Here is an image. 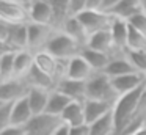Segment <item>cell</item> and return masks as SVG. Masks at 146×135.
<instances>
[{"instance_id": "24", "label": "cell", "mask_w": 146, "mask_h": 135, "mask_svg": "<svg viewBox=\"0 0 146 135\" xmlns=\"http://www.w3.org/2000/svg\"><path fill=\"white\" fill-rule=\"evenodd\" d=\"M35 66V53L32 50H19L16 52L14 68H16V77H25L32 68Z\"/></svg>"}, {"instance_id": "29", "label": "cell", "mask_w": 146, "mask_h": 135, "mask_svg": "<svg viewBox=\"0 0 146 135\" xmlns=\"http://www.w3.org/2000/svg\"><path fill=\"white\" fill-rule=\"evenodd\" d=\"M127 50H146V35L135 30L129 25V38H127Z\"/></svg>"}, {"instance_id": "11", "label": "cell", "mask_w": 146, "mask_h": 135, "mask_svg": "<svg viewBox=\"0 0 146 135\" xmlns=\"http://www.w3.org/2000/svg\"><path fill=\"white\" fill-rule=\"evenodd\" d=\"M86 47H90V49H93V50H99V52L108 53V55H111V57L123 55V52L116 50V47H115L110 28H108V30L98 31V33H93L88 39V46Z\"/></svg>"}, {"instance_id": "14", "label": "cell", "mask_w": 146, "mask_h": 135, "mask_svg": "<svg viewBox=\"0 0 146 135\" xmlns=\"http://www.w3.org/2000/svg\"><path fill=\"white\" fill-rule=\"evenodd\" d=\"M61 31L66 33L69 38H72L82 49L88 46L90 35H88V31H86V28L83 27V24L79 21L77 16H72V17L68 19V21L64 22V25L61 27Z\"/></svg>"}, {"instance_id": "34", "label": "cell", "mask_w": 146, "mask_h": 135, "mask_svg": "<svg viewBox=\"0 0 146 135\" xmlns=\"http://www.w3.org/2000/svg\"><path fill=\"white\" fill-rule=\"evenodd\" d=\"M0 135H27V129L22 126H8L0 129Z\"/></svg>"}, {"instance_id": "12", "label": "cell", "mask_w": 146, "mask_h": 135, "mask_svg": "<svg viewBox=\"0 0 146 135\" xmlns=\"http://www.w3.org/2000/svg\"><path fill=\"white\" fill-rule=\"evenodd\" d=\"M55 90H58L64 96H68L71 100H79V102L86 100V82L72 80V78L64 77L57 82Z\"/></svg>"}, {"instance_id": "21", "label": "cell", "mask_w": 146, "mask_h": 135, "mask_svg": "<svg viewBox=\"0 0 146 135\" xmlns=\"http://www.w3.org/2000/svg\"><path fill=\"white\" fill-rule=\"evenodd\" d=\"M33 112L30 108V104L27 100V97L24 99H19L14 102L13 107V115H11V126H22L25 127L33 118Z\"/></svg>"}, {"instance_id": "40", "label": "cell", "mask_w": 146, "mask_h": 135, "mask_svg": "<svg viewBox=\"0 0 146 135\" xmlns=\"http://www.w3.org/2000/svg\"><path fill=\"white\" fill-rule=\"evenodd\" d=\"M135 135H146V126H145V127L141 129V130H138V132H137Z\"/></svg>"}, {"instance_id": "33", "label": "cell", "mask_w": 146, "mask_h": 135, "mask_svg": "<svg viewBox=\"0 0 146 135\" xmlns=\"http://www.w3.org/2000/svg\"><path fill=\"white\" fill-rule=\"evenodd\" d=\"M83 11H86V0H69V14L79 16Z\"/></svg>"}, {"instance_id": "3", "label": "cell", "mask_w": 146, "mask_h": 135, "mask_svg": "<svg viewBox=\"0 0 146 135\" xmlns=\"http://www.w3.org/2000/svg\"><path fill=\"white\" fill-rule=\"evenodd\" d=\"M46 50H47L49 53H52L57 60H64V61H68V60L80 55L82 47H80L72 38L68 36L66 33H63L61 30H57L55 35L52 36V39L49 41Z\"/></svg>"}, {"instance_id": "17", "label": "cell", "mask_w": 146, "mask_h": 135, "mask_svg": "<svg viewBox=\"0 0 146 135\" xmlns=\"http://www.w3.org/2000/svg\"><path fill=\"white\" fill-rule=\"evenodd\" d=\"M115 19L129 22L133 16L141 13V0H121L111 11H108Z\"/></svg>"}, {"instance_id": "39", "label": "cell", "mask_w": 146, "mask_h": 135, "mask_svg": "<svg viewBox=\"0 0 146 135\" xmlns=\"http://www.w3.org/2000/svg\"><path fill=\"white\" fill-rule=\"evenodd\" d=\"M141 11L146 14V0H141Z\"/></svg>"}, {"instance_id": "20", "label": "cell", "mask_w": 146, "mask_h": 135, "mask_svg": "<svg viewBox=\"0 0 146 135\" xmlns=\"http://www.w3.org/2000/svg\"><path fill=\"white\" fill-rule=\"evenodd\" d=\"M49 97H50V91L44 90V88H32L30 93L27 94V100L30 104L33 115H41L46 113L49 104Z\"/></svg>"}, {"instance_id": "9", "label": "cell", "mask_w": 146, "mask_h": 135, "mask_svg": "<svg viewBox=\"0 0 146 135\" xmlns=\"http://www.w3.org/2000/svg\"><path fill=\"white\" fill-rule=\"evenodd\" d=\"M29 16L32 24L54 27V11L49 0H32L29 3Z\"/></svg>"}, {"instance_id": "4", "label": "cell", "mask_w": 146, "mask_h": 135, "mask_svg": "<svg viewBox=\"0 0 146 135\" xmlns=\"http://www.w3.org/2000/svg\"><path fill=\"white\" fill-rule=\"evenodd\" d=\"M0 21L8 24H30L29 3L0 0Z\"/></svg>"}, {"instance_id": "35", "label": "cell", "mask_w": 146, "mask_h": 135, "mask_svg": "<svg viewBox=\"0 0 146 135\" xmlns=\"http://www.w3.org/2000/svg\"><path fill=\"white\" fill-rule=\"evenodd\" d=\"M69 135H90V124H80L69 127Z\"/></svg>"}, {"instance_id": "41", "label": "cell", "mask_w": 146, "mask_h": 135, "mask_svg": "<svg viewBox=\"0 0 146 135\" xmlns=\"http://www.w3.org/2000/svg\"><path fill=\"white\" fill-rule=\"evenodd\" d=\"M16 2H22V3H29L30 0H16Z\"/></svg>"}, {"instance_id": "27", "label": "cell", "mask_w": 146, "mask_h": 135, "mask_svg": "<svg viewBox=\"0 0 146 135\" xmlns=\"http://www.w3.org/2000/svg\"><path fill=\"white\" fill-rule=\"evenodd\" d=\"M90 135H116L113 112L105 115L104 118L98 119L93 124H90Z\"/></svg>"}, {"instance_id": "6", "label": "cell", "mask_w": 146, "mask_h": 135, "mask_svg": "<svg viewBox=\"0 0 146 135\" xmlns=\"http://www.w3.org/2000/svg\"><path fill=\"white\" fill-rule=\"evenodd\" d=\"M32 86L25 77H14L11 80L0 82V102H16L27 97Z\"/></svg>"}, {"instance_id": "25", "label": "cell", "mask_w": 146, "mask_h": 135, "mask_svg": "<svg viewBox=\"0 0 146 135\" xmlns=\"http://www.w3.org/2000/svg\"><path fill=\"white\" fill-rule=\"evenodd\" d=\"M71 102H72V100L68 96H64L63 93H60L58 90H52L50 97H49L47 108H46V113L54 115V116H60L61 118V113L64 112V108H66Z\"/></svg>"}, {"instance_id": "1", "label": "cell", "mask_w": 146, "mask_h": 135, "mask_svg": "<svg viewBox=\"0 0 146 135\" xmlns=\"http://www.w3.org/2000/svg\"><path fill=\"white\" fill-rule=\"evenodd\" d=\"M145 86H146V83L143 86H140L138 90L123 94V96H119L116 99V102L113 105V118H115V126H116V135L130 119L135 118Z\"/></svg>"}, {"instance_id": "18", "label": "cell", "mask_w": 146, "mask_h": 135, "mask_svg": "<svg viewBox=\"0 0 146 135\" xmlns=\"http://www.w3.org/2000/svg\"><path fill=\"white\" fill-rule=\"evenodd\" d=\"M132 72H138V71H135L132 63L127 60L126 53H123V55L111 57V61L108 63V66L105 68L104 74H107L110 78H113V77H119V75L132 74Z\"/></svg>"}, {"instance_id": "32", "label": "cell", "mask_w": 146, "mask_h": 135, "mask_svg": "<svg viewBox=\"0 0 146 135\" xmlns=\"http://www.w3.org/2000/svg\"><path fill=\"white\" fill-rule=\"evenodd\" d=\"M129 25H130V27H133L135 30L141 31L143 35H146V14L143 11L138 13V14L133 16V17L129 21Z\"/></svg>"}, {"instance_id": "38", "label": "cell", "mask_w": 146, "mask_h": 135, "mask_svg": "<svg viewBox=\"0 0 146 135\" xmlns=\"http://www.w3.org/2000/svg\"><path fill=\"white\" fill-rule=\"evenodd\" d=\"M54 135H69V126H66V124L60 126V129H58Z\"/></svg>"}, {"instance_id": "16", "label": "cell", "mask_w": 146, "mask_h": 135, "mask_svg": "<svg viewBox=\"0 0 146 135\" xmlns=\"http://www.w3.org/2000/svg\"><path fill=\"white\" fill-rule=\"evenodd\" d=\"M61 119L66 126L72 127V126H80L86 124L85 118V102H79V100H72L69 105L64 108L61 113Z\"/></svg>"}, {"instance_id": "26", "label": "cell", "mask_w": 146, "mask_h": 135, "mask_svg": "<svg viewBox=\"0 0 146 135\" xmlns=\"http://www.w3.org/2000/svg\"><path fill=\"white\" fill-rule=\"evenodd\" d=\"M54 11V28L61 30L64 22L71 17L69 14V0H49Z\"/></svg>"}, {"instance_id": "31", "label": "cell", "mask_w": 146, "mask_h": 135, "mask_svg": "<svg viewBox=\"0 0 146 135\" xmlns=\"http://www.w3.org/2000/svg\"><path fill=\"white\" fill-rule=\"evenodd\" d=\"M13 107H14V102H0V129L11 126Z\"/></svg>"}, {"instance_id": "7", "label": "cell", "mask_w": 146, "mask_h": 135, "mask_svg": "<svg viewBox=\"0 0 146 135\" xmlns=\"http://www.w3.org/2000/svg\"><path fill=\"white\" fill-rule=\"evenodd\" d=\"M77 17H79V21L83 24V27L86 28L90 36H91L93 33H98V31L111 28L113 21H115V17L107 11H90V9L83 11L82 14H79Z\"/></svg>"}, {"instance_id": "13", "label": "cell", "mask_w": 146, "mask_h": 135, "mask_svg": "<svg viewBox=\"0 0 146 135\" xmlns=\"http://www.w3.org/2000/svg\"><path fill=\"white\" fill-rule=\"evenodd\" d=\"M94 71L91 66L86 63V60L82 55H77L74 58L68 60V69H66V77L72 80H80V82H88Z\"/></svg>"}, {"instance_id": "37", "label": "cell", "mask_w": 146, "mask_h": 135, "mask_svg": "<svg viewBox=\"0 0 146 135\" xmlns=\"http://www.w3.org/2000/svg\"><path fill=\"white\" fill-rule=\"evenodd\" d=\"M119 2L121 0H104V6H102V9L108 13V11H111V9H113Z\"/></svg>"}, {"instance_id": "15", "label": "cell", "mask_w": 146, "mask_h": 135, "mask_svg": "<svg viewBox=\"0 0 146 135\" xmlns=\"http://www.w3.org/2000/svg\"><path fill=\"white\" fill-rule=\"evenodd\" d=\"M113 105L111 102H105V100H94V99H86L85 100V118L86 124H93L98 119L104 118L105 115L113 112Z\"/></svg>"}, {"instance_id": "10", "label": "cell", "mask_w": 146, "mask_h": 135, "mask_svg": "<svg viewBox=\"0 0 146 135\" xmlns=\"http://www.w3.org/2000/svg\"><path fill=\"white\" fill-rule=\"evenodd\" d=\"M145 83H146V78L141 72H132V74H126V75H119V77L111 78L113 90L116 91L118 96H123V94H127L130 91L138 90Z\"/></svg>"}, {"instance_id": "23", "label": "cell", "mask_w": 146, "mask_h": 135, "mask_svg": "<svg viewBox=\"0 0 146 135\" xmlns=\"http://www.w3.org/2000/svg\"><path fill=\"white\" fill-rule=\"evenodd\" d=\"M25 78H27V82H29V85L32 88H44V90L52 91L57 86V80H54V78L49 77L47 74L39 71L36 66H33L32 71L25 75Z\"/></svg>"}, {"instance_id": "30", "label": "cell", "mask_w": 146, "mask_h": 135, "mask_svg": "<svg viewBox=\"0 0 146 135\" xmlns=\"http://www.w3.org/2000/svg\"><path fill=\"white\" fill-rule=\"evenodd\" d=\"M126 57L135 71L145 74L146 72V50H126Z\"/></svg>"}, {"instance_id": "36", "label": "cell", "mask_w": 146, "mask_h": 135, "mask_svg": "<svg viewBox=\"0 0 146 135\" xmlns=\"http://www.w3.org/2000/svg\"><path fill=\"white\" fill-rule=\"evenodd\" d=\"M104 0H86V9L90 11H104Z\"/></svg>"}, {"instance_id": "28", "label": "cell", "mask_w": 146, "mask_h": 135, "mask_svg": "<svg viewBox=\"0 0 146 135\" xmlns=\"http://www.w3.org/2000/svg\"><path fill=\"white\" fill-rule=\"evenodd\" d=\"M14 60H16V52H2V55H0V82H7L16 77Z\"/></svg>"}, {"instance_id": "5", "label": "cell", "mask_w": 146, "mask_h": 135, "mask_svg": "<svg viewBox=\"0 0 146 135\" xmlns=\"http://www.w3.org/2000/svg\"><path fill=\"white\" fill-rule=\"evenodd\" d=\"M63 119L60 116H54L49 113H41L35 115L32 121L25 126L27 135H54L55 132L63 126Z\"/></svg>"}, {"instance_id": "2", "label": "cell", "mask_w": 146, "mask_h": 135, "mask_svg": "<svg viewBox=\"0 0 146 135\" xmlns=\"http://www.w3.org/2000/svg\"><path fill=\"white\" fill-rule=\"evenodd\" d=\"M116 91L113 90L111 78L104 72H94L88 82H86V99L105 100V102L115 104L118 99Z\"/></svg>"}, {"instance_id": "19", "label": "cell", "mask_w": 146, "mask_h": 135, "mask_svg": "<svg viewBox=\"0 0 146 135\" xmlns=\"http://www.w3.org/2000/svg\"><path fill=\"white\" fill-rule=\"evenodd\" d=\"M80 55L86 60V63L91 66V69L94 72H104L105 68L108 66V63L111 61V55L99 52V50H93L90 47H83Z\"/></svg>"}, {"instance_id": "22", "label": "cell", "mask_w": 146, "mask_h": 135, "mask_svg": "<svg viewBox=\"0 0 146 135\" xmlns=\"http://www.w3.org/2000/svg\"><path fill=\"white\" fill-rule=\"evenodd\" d=\"M110 31H111V36H113V43H115L116 50L126 53V50H127V38H129V22L121 21V19H115Z\"/></svg>"}, {"instance_id": "43", "label": "cell", "mask_w": 146, "mask_h": 135, "mask_svg": "<svg viewBox=\"0 0 146 135\" xmlns=\"http://www.w3.org/2000/svg\"><path fill=\"white\" fill-rule=\"evenodd\" d=\"M30 2H32V0H30ZM30 2H29V3H30Z\"/></svg>"}, {"instance_id": "42", "label": "cell", "mask_w": 146, "mask_h": 135, "mask_svg": "<svg viewBox=\"0 0 146 135\" xmlns=\"http://www.w3.org/2000/svg\"><path fill=\"white\" fill-rule=\"evenodd\" d=\"M143 75H145V78H146V72H145V74H143Z\"/></svg>"}, {"instance_id": "8", "label": "cell", "mask_w": 146, "mask_h": 135, "mask_svg": "<svg viewBox=\"0 0 146 135\" xmlns=\"http://www.w3.org/2000/svg\"><path fill=\"white\" fill-rule=\"evenodd\" d=\"M57 28L52 25H41V24H29V50L33 53L39 50H46L49 41L55 35Z\"/></svg>"}]
</instances>
